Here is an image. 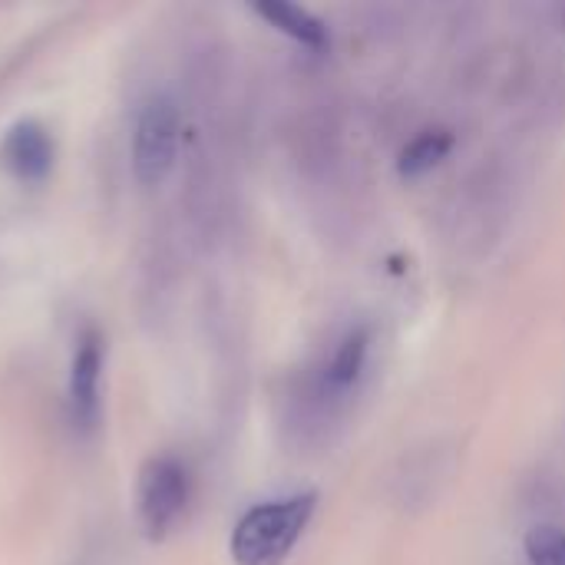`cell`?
<instances>
[{
    "instance_id": "cell-4",
    "label": "cell",
    "mask_w": 565,
    "mask_h": 565,
    "mask_svg": "<svg viewBox=\"0 0 565 565\" xmlns=\"http://www.w3.org/2000/svg\"><path fill=\"white\" fill-rule=\"evenodd\" d=\"M99 381H103V338L83 331L70 364V417L79 434H93L99 424Z\"/></svg>"
},
{
    "instance_id": "cell-5",
    "label": "cell",
    "mask_w": 565,
    "mask_h": 565,
    "mask_svg": "<svg viewBox=\"0 0 565 565\" xmlns=\"http://www.w3.org/2000/svg\"><path fill=\"white\" fill-rule=\"evenodd\" d=\"M0 166L17 182H43L50 175V169H53V139H50V132L33 119L17 122L0 142Z\"/></svg>"
},
{
    "instance_id": "cell-6",
    "label": "cell",
    "mask_w": 565,
    "mask_h": 565,
    "mask_svg": "<svg viewBox=\"0 0 565 565\" xmlns=\"http://www.w3.org/2000/svg\"><path fill=\"white\" fill-rule=\"evenodd\" d=\"M367 354H371V331L367 328H351L331 351L324 374H321V387L331 397H344L351 387H358V381L364 377L367 367Z\"/></svg>"
},
{
    "instance_id": "cell-8",
    "label": "cell",
    "mask_w": 565,
    "mask_h": 565,
    "mask_svg": "<svg viewBox=\"0 0 565 565\" xmlns=\"http://www.w3.org/2000/svg\"><path fill=\"white\" fill-rule=\"evenodd\" d=\"M454 149V136L447 129H427L417 139L407 142V149L397 159V172L404 179H420L427 172H434Z\"/></svg>"
},
{
    "instance_id": "cell-2",
    "label": "cell",
    "mask_w": 565,
    "mask_h": 565,
    "mask_svg": "<svg viewBox=\"0 0 565 565\" xmlns=\"http://www.w3.org/2000/svg\"><path fill=\"white\" fill-rule=\"evenodd\" d=\"M182 139V113L172 96H152L136 116L132 172L142 185H162L175 169Z\"/></svg>"
},
{
    "instance_id": "cell-7",
    "label": "cell",
    "mask_w": 565,
    "mask_h": 565,
    "mask_svg": "<svg viewBox=\"0 0 565 565\" xmlns=\"http://www.w3.org/2000/svg\"><path fill=\"white\" fill-rule=\"evenodd\" d=\"M262 20H268L275 30H281L285 36H291L295 43H301L305 50L311 53H324L331 46V33L328 26L305 7H295V3H281V0H271V3H255L252 7Z\"/></svg>"
},
{
    "instance_id": "cell-1",
    "label": "cell",
    "mask_w": 565,
    "mask_h": 565,
    "mask_svg": "<svg viewBox=\"0 0 565 565\" xmlns=\"http://www.w3.org/2000/svg\"><path fill=\"white\" fill-rule=\"evenodd\" d=\"M318 510V493H291L252 507L232 530V559L235 565H281L301 543L311 516Z\"/></svg>"
},
{
    "instance_id": "cell-9",
    "label": "cell",
    "mask_w": 565,
    "mask_h": 565,
    "mask_svg": "<svg viewBox=\"0 0 565 565\" xmlns=\"http://www.w3.org/2000/svg\"><path fill=\"white\" fill-rule=\"evenodd\" d=\"M526 559H530V565H565V530H559V526L530 530Z\"/></svg>"
},
{
    "instance_id": "cell-3",
    "label": "cell",
    "mask_w": 565,
    "mask_h": 565,
    "mask_svg": "<svg viewBox=\"0 0 565 565\" xmlns=\"http://www.w3.org/2000/svg\"><path fill=\"white\" fill-rule=\"evenodd\" d=\"M189 497H192L189 470L175 457H152L139 470V487H136V510H139L142 533L149 540H166L185 516Z\"/></svg>"
}]
</instances>
